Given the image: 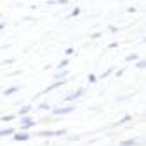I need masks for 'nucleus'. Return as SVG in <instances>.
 <instances>
[{"mask_svg":"<svg viewBox=\"0 0 146 146\" xmlns=\"http://www.w3.org/2000/svg\"><path fill=\"white\" fill-rule=\"evenodd\" d=\"M65 134V130H58V132H48V130H44V132H39L37 135H46V137H51V135H64Z\"/></svg>","mask_w":146,"mask_h":146,"instance_id":"f257e3e1","label":"nucleus"},{"mask_svg":"<svg viewBox=\"0 0 146 146\" xmlns=\"http://www.w3.org/2000/svg\"><path fill=\"white\" fill-rule=\"evenodd\" d=\"M83 92H85V90L81 88V90H78L76 93H70V95H67V97H65V100H72V99H78V97H81V95H83Z\"/></svg>","mask_w":146,"mask_h":146,"instance_id":"f03ea898","label":"nucleus"},{"mask_svg":"<svg viewBox=\"0 0 146 146\" xmlns=\"http://www.w3.org/2000/svg\"><path fill=\"white\" fill-rule=\"evenodd\" d=\"M72 109L74 108H60V109H55L53 113L55 114H67V113H72Z\"/></svg>","mask_w":146,"mask_h":146,"instance_id":"7ed1b4c3","label":"nucleus"},{"mask_svg":"<svg viewBox=\"0 0 146 146\" xmlns=\"http://www.w3.org/2000/svg\"><path fill=\"white\" fill-rule=\"evenodd\" d=\"M28 137H30L28 134H16V135H14V139H16V141H27Z\"/></svg>","mask_w":146,"mask_h":146,"instance_id":"20e7f679","label":"nucleus"},{"mask_svg":"<svg viewBox=\"0 0 146 146\" xmlns=\"http://www.w3.org/2000/svg\"><path fill=\"white\" fill-rule=\"evenodd\" d=\"M60 85H64V81H58V83H55V85H51L49 88H44V92H42V93H48V92H51L53 88H56V86H60Z\"/></svg>","mask_w":146,"mask_h":146,"instance_id":"39448f33","label":"nucleus"},{"mask_svg":"<svg viewBox=\"0 0 146 146\" xmlns=\"http://www.w3.org/2000/svg\"><path fill=\"white\" fill-rule=\"evenodd\" d=\"M32 125H34V120H30V118H23V129L32 127Z\"/></svg>","mask_w":146,"mask_h":146,"instance_id":"423d86ee","label":"nucleus"},{"mask_svg":"<svg viewBox=\"0 0 146 146\" xmlns=\"http://www.w3.org/2000/svg\"><path fill=\"white\" fill-rule=\"evenodd\" d=\"M18 90H19L18 86H11L9 90H5V92H4V95H11V93H14V92H18Z\"/></svg>","mask_w":146,"mask_h":146,"instance_id":"0eeeda50","label":"nucleus"},{"mask_svg":"<svg viewBox=\"0 0 146 146\" xmlns=\"http://www.w3.org/2000/svg\"><path fill=\"white\" fill-rule=\"evenodd\" d=\"M134 144H135L134 139H129V141H123V143H121V146H134Z\"/></svg>","mask_w":146,"mask_h":146,"instance_id":"6e6552de","label":"nucleus"},{"mask_svg":"<svg viewBox=\"0 0 146 146\" xmlns=\"http://www.w3.org/2000/svg\"><path fill=\"white\" fill-rule=\"evenodd\" d=\"M14 129H7V130H0V135H9V134H13Z\"/></svg>","mask_w":146,"mask_h":146,"instance_id":"1a4fd4ad","label":"nucleus"},{"mask_svg":"<svg viewBox=\"0 0 146 146\" xmlns=\"http://www.w3.org/2000/svg\"><path fill=\"white\" fill-rule=\"evenodd\" d=\"M67 74H69V72H67V70H62V72H58V74H56L55 78H56V79H58V78H65Z\"/></svg>","mask_w":146,"mask_h":146,"instance_id":"9d476101","label":"nucleus"},{"mask_svg":"<svg viewBox=\"0 0 146 146\" xmlns=\"http://www.w3.org/2000/svg\"><path fill=\"white\" fill-rule=\"evenodd\" d=\"M30 109H32V106H25V108H21V111H19V114H25V113H28Z\"/></svg>","mask_w":146,"mask_h":146,"instance_id":"9b49d317","label":"nucleus"},{"mask_svg":"<svg viewBox=\"0 0 146 146\" xmlns=\"http://www.w3.org/2000/svg\"><path fill=\"white\" fill-rule=\"evenodd\" d=\"M111 70H113V69H108L106 72H104V74H100V78H108V76L111 74Z\"/></svg>","mask_w":146,"mask_h":146,"instance_id":"f8f14e48","label":"nucleus"},{"mask_svg":"<svg viewBox=\"0 0 146 146\" xmlns=\"http://www.w3.org/2000/svg\"><path fill=\"white\" fill-rule=\"evenodd\" d=\"M13 118H14V114H9V116H4L2 120H4V121H9V120H13Z\"/></svg>","mask_w":146,"mask_h":146,"instance_id":"ddd939ff","label":"nucleus"},{"mask_svg":"<svg viewBox=\"0 0 146 146\" xmlns=\"http://www.w3.org/2000/svg\"><path fill=\"white\" fill-rule=\"evenodd\" d=\"M135 58H137V55H130V56H127L129 62H132V60H135Z\"/></svg>","mask_w":146,"mask_h":146,"instance_id":"4468645a","label":"nucleus"},{"mask_svg":"<svg viewBox=\"0 0 146 146\" xmlns=\"http://www.w3.org/2000/svg\"><path fill=\"white\" fill-rule=\"evenodd\" d=\"M65 65H67V60H64V62H60V65H58V67L62 69V67H65Z\"/></svg>","mask_w":146,"mask_h":146,"instance_id":"2eb2a0df","label":"nucleus"},{"mask_svg":"<svg viewBox=\"0 0 146 146\" xmlns=\"http://www.w3.org/2000/svg\"><path fill=\"white\" fill-rule=\"evenodd\" d=\"M137 67H139V69H144V60H143V62H139V64H137Z\"/></svg>","mask_w":146,"mask_h":146,"instance_id":"dca6fc26","label":"nucleus"},{"mask_svg":"<svg viewBox=\"0 0 146 146\" xmlns=\"http://www.w3.org/2000/svg\"><path fill=\"white\" fill-rule=\"evenodd\" d=\"M2 27H4V25H0V28H2Z\"/></svg>","mask_w":146,"mask_h":146,"instance_id":"f3484780","label":"nucleus"}]
</instances>
